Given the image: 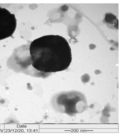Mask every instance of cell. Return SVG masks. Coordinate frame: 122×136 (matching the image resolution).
Instances as JSON below:
<instances>
[{
	"instance_id": "cell-3",
	"label": "cell",
	"mask_w": 122,
	"mask_h": 136,
	"mask_svg": "<svg viewBox=\"0 0 122 136\" xmlns=\"http://www.w3.org/2000/svg\"><path fill=\"white\" fill-rule=\"evenodd\" d=\"M105 19L107 23L114 25L116 28H118V20L114 15L110 13L107 14L105 15Z\"/></svg>"
},
{
	"instance_id": "cell-1",
	"label": "cell",
	"mask_w": 122,
	"mask_h": 136,
	"mask_svg": "<svg viewBox=\"0 0 122 136\" xmlns=\"http://www.w3.org/2000/svg\"><path fill=\"white\" fill-rule=\"evenodd\" d=\"M30 64L37 71L45 73L65 70L72 61L71 49L67 41L58 35L44 36L31 43Z\"/></svg>"
},
{
	"instance_id": "cell-5",
	"label": "cell",
	"mask_w": 122,
	"mask_h": 136,
	"mask_svg": "<svg viewBox=\"0 0 122 136\" xmlns=\"http://www.w3.org/2000/svg\"><path fill=\"white\" fill-rule=\"evenodd\" d=\"M101 73V71L99 70H96L95 71V73L96 74H98Z\"/></svg>"
},
{
	"instance_id": "cell-2",
	"label": "cell",
	"mask_w": 122,
	"mask_h": 136,
	"mask_svg": "<svg viewBox=\"0 0 122 136\" xmlns=\"http://www.w3.org/2000/svg\"><path fill=\"white\" fill-rule=\"evenodd\" d=\"M16 25L15 14L0 7V40L12 36Z\"/></svg>"
},
{
	"instance_id": "cell-4",
	"label": "cell",
	"mask_w": 122,
	"mask_h": 136,
	"mask_svg": "<svg viewBox=\"0 0 122 136\" xmlns=\"http://www.w3.org/2000/svg\"><path fill=\"white\" fill-rule=\"evenodd\" d=\"M81 79L82 82L86 83L89 81L90 79V77L88 74H85L81 76Z\"/></svg>"
}]
</instances>
